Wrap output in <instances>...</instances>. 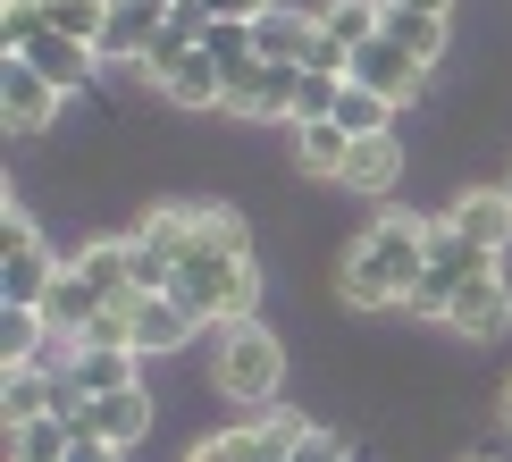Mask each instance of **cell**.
Here are the masks:
<instances>
[{"mask_svg":"<svg viewBox=\"0 0 512 462\" xmlns=\"http://www.w3.org/2000/svg\"><path fill=\"white\" fill-rule=\"evenodd\" d=\"M445 328H454L462 345H496V336L512 328V286H504V269H496V261H487L479 278H471V286L454 294V311H445Z\"/></svg>","mask_w":512,"mask_h":462,"instance_id":"8","label":"cell"},{"mask_svg":"<svg viewBox=\"0 0 512 462\" xmlns=\"http://www.w3.org/2000/svg\"><path fill=\"white\" fill-rule=\"evenodd\" d=\"M160 93L177 101V110H227V68H219L210 51H185V59H177V76H168Z\"/></svg>","mask_w":512,"mask_h":462,"instance_id":"21","label":"cell"},{"mask_svg":"<svg viewBox=\"0 0 512 462\" xmlns=\"http://www.w3.org/2000/svg\"><path fill=\"white\" fill-rule=\"evenodd\" d=\"M76 437H110V446H143L152 437V395L143 387H118V395H84V404H68Z\"/></svg>","mask_w":512,"mask_h":462,"instance_id":"9","label":"cell"},{"mask_svg":"<svg viewBox=\"0 0 512 462\" xmlns=\"http://www.w3.org/2000/svg\"><path fill=\"white\" fill-rule=\"evenodd\" d=\"M445 227H454L462 244H479V252H496V261H504V244H512V185H504V194H496V185L462 194L454 210H445Z\"/></svg>","mask_w":512,"mask_h":462,"instance_id":"12","label":"cell"},{"mask_svg":"<svg viewBox=\"0 0 512 462\" xmlns=\"http://www.w3.org/2000/svg\"><path fill=\"white\" fill-rule=\"evenodd\" d=\"M9 59H26V68H42L59 93H76V84L93 76V59H101V51H93V42H76V34H51V26H42L26 51H9Z\"/></svg>","mask_w":512,"mask_h":462,"instance_id":"17","label":"cell"},{"mask_svg":"<svg viewBox=\"0 0 512 462\" xmlns=\"http://www.w3.org/2000/svg\"><path fill=\"white\" fill-rule=\"evenodd\" d=\"M168 9H202V0H168Z\"/></svg>","mask_w":512,"mask_h":462,"instance_id":"37","label":"cell"},{"mask_svg":"<svg viewBox=\"0 0 512 462\" xmlns=\"http://www.w3.org/2000/svg\"><path fill=\"white\" fill-rule=\"evenodd\" d=\"M68 269L101 294V303H135V261H126V236H118V244H84Z\"/></svg>","mask_w":512,"mask_h":462,"instance_id":"22","label":"cell"},{"mask_svg":"<svg viewBox=\"0 0 512 462\" xmlns=\"http://www.w3.org/2000/svg\"><path fill=\"white\" fill-rule=\"evenodd\" d=\"M59 286V261H51V244L34 236V219L26 210H0V303H34L42 311V294Z\"/></svg>","mask_w":512,"mask_h":462,"instance_id":"5","label":"cell"},{"mask_svg":"<svg viewBox=\"0 0 512 462\" xmlns=\"http://www.w3.org/2000/svg\"><path fill=\"white\" fill-rule=\"evenodd\" d=\"M68 462H126V446H110V437H76Z\"/></svg>","mask_w":512,"mask_h":462,"instance_id":"33","label":"cell"},{"mask_svg":"<svg viewBox=\"0 0 512 462\" xmlns=\"http://www.w3.org/2000/svg\"><path fill=\"white\" fill-rule=\"evenodd\" d=\"M294 462H345V437H336V429H303Z\"/></svg>","mask_w":512,"mask_h":462,"instance_id":"31","label":"cell"},{"mask_svg":"<svg viewBox=\"0 0 512 462\" xmlns=\"http://www.w3.org/2000/svg\"><path fill=\"white\" fill-rule=\"evenodd\" d=\"M210 345V387L227 395V404H277V387H286V345L261 328V320H219L202 328Z\"/></svg>","mask_w":512,"mask_h":462,"instance_id":"3","label":"cell"},{"mask_svg":"<svg viewBox=\"0 0 512 462\" xmlns=\"http://www.w3.org/2000/svg\"><path fill=\"white\" fill-rule=\"evenodd\" d=\"M59 378H68V404H84V395H118V387H143V353L135 345H68Z\"/></svg>","mask_w":512,"mask_h":462,"instance_id":"7","label":"cell"},{"mask_svg":"<svg viewBox=\"0 0 512 462\" xmlns=\"http://www.w3.org/2000/svg\"><path fill=\"white\" fill-rule=\"evenodd\" d=\"M34 34H42V0H0V42H9V51H26Z\"/></svg>","mask_w":512,"mask_h":462,"instance_id":"30","label":"cell"},{"mask_svg":"<svg viewBox=\"0 0 512 462\" xmlns=\"http://www.w3.org/2000/svg\"><path fill=\"white\" fill-rule=\"evenodd\" d=\"M504 429H512V387H504Z\"/></svg>","mask_w":512,"mask_h":462,"instance_id":"36","label":"cell"},{"mask_svg":"<svg viewBox=\"0 0 512 462\" xmlns=\"http://www.w3.org/2000/svg\"><path fill=\"white\" fill-rule=\"evenodd\" d=\"M387 34H395L412 59H429V68L445 59V17H437V9H395V0H387Z\"/></svg>","mask_w":512,"mask_h":462,"instance_id":"27","label":"cell"},{"mask_svg":"<svg viewBox=\"0 0 512 462\" xmlns=\"http://www.w3.org/2000/svg\"><path fill=\"white\" fill-rule=\"evenodd\" d=\"M185 462H244V446H236V429H227V437H202Z\"/></svg>","mask_w":512,"mask_h":462,"instance_id":"32","label":"cell"},{"mask_svg":"<svg viewBox=\"0 0 512 462\" xmlns=\"http://www.w3.org/2000/svg\"><path fill=\"white\" fill-rule=\"evenodd\" d=\"M479 462H496V454H479Z\"/></svg>","mask_w":512,"mask_h":462,"instance_id":"38","label":"cell"},{"mask_svg":"<svg viewBox=\"0 0 512 462\" xmlns=\"http://www.w3.org/2000/svg\"><path fill=\"white\" fill-rule=\"evenodd\" d=\"M59 404H68V378H59V362L0 370V412H9V429H17V420H42V412H59Z\"/></svg>","mask_w":512,"mask_h":462,"instance_id":"14","label":"cell"},{"mask_svg":"<svg viewBox=\"0 0 512 462\" xmlns=\"http://www.w3.org/2000/svg\"><path fill=\"white\" fill-rule=\"evenodd\" d=\"M202 51L219 59V68H244V59H261V51H252V17H210Z\"/></svg>","mask_w":512,"mask_h":462,"instance_id":"29","label":"cell"},{"mask_svg":"<svg viewBox=\"0 0 512 462\" xmlns=\"http://www.w3.org/2000/svg\"><path fill=\"white\" fill-rule=\"evenodd\" d=\"M345 135H395V101L387 93H370V84H353L345 76V93H336V110H328Z\"/></svg>","mask_w":512,"mask_h":462,"instance_id":"26","label":"cell"},{"mask_svg":"<svg viewBox=\"0 0 512 462\" xmlns=\"http://www.w3.org/2000/svg\"><path fill=\"white\" fill-rule=\"evenodd\" d=\"M345 76H353V84H370V93H387L395 110H403V101L420 93V76H429V59H412L395 34H370V42L353 51V68H345Z\"/></svg>","mask_w":512,"mask_h":462,"instance_id":"10","label":"cell"},{"mask_svg":"<svg viewBox=\"0 0 512 462\" xmlns=\"http://www.w3.org/2000/svg\"><path fill=\"white\" fill-rule=\"evenodd\" d=\"M420 261H429V219H412V210H378L370 227H361V244L345 252V303L353 311H403V294H412Z\"/></svg>","mask_w":512,"mask_h":462,"instance_id":"2","label":"cell"},{"mask_svg":"<svg viewBox=\"0 0 512 462\" xmlns=\"http://www.w3.org/2000/svg\"><path fill=\"white\" fill-rule=\"evenodd\" d=\"M202 345V320L177 294H135V353H185Z\"/></svg>","mask_w":512,"mask_h":462,"instance_id":"13","label":"cell"},{"mask_svg":"<svg viewBox=\"0 0 512 462\" xmlns=\"http://www.w3.org/2000/svg\"><path fill=\"white\" fill-rule=\"evenodd\" d=\"M294 160H303V177H345V160H353V135H345V126H336V118H303V126H294Z\"/></svg>","mask_w":512,"mask_h":462,"instance_id":"20","label":"cell"},{"mask_svg":"<svg viewBox=\"0 0 512 462\" xmlns=\"http://www.w3.org/2000/svg\"><path fill=\"white\" fill-rule=\"evenodd\" d=\"M496 261V252H479V244H462L454 227H429V261H420V278H412V294H403V311H412V320H445V311H454V294L479 278V269Z\"/></svg>","mask_w":512,"mask_h":462,"instance_id":"4","label":"cell"},{"mask_svg":"<svg viewBox=\"0 0 512 462\" xmlns=\"http://www.w3.org/2000/svg\"><path fill=\"white\" fill-rule=\"evenodd\" d=\"M319 34L336 51H361L370 34H387V0H319Z\"/></svg>","mask_w":512,"mask_h":462,"instance_id":"23","label":"cell"},{"mask_svg":"<svg viewBox=\"0 0 512 462\" xmlns=\"http://www.w3.org/2000/svg\"><path fill=\"white\" fill-rule=\"evenodd\" d=\"M177 294L185 311H194L202 328L219 320H252V303H261V278H252V244H244V219L219 202H194V244H185L177 261Z\"/></svg>","mask_w":512,"mask_h":462,"instance_id":"1","label":"cell"},{"mask_svg":"<svg viewBox=\"0 0 512 462\" xmlns=\"http://www.w3.org/2000/svg\"><path fill=\"white\" fill-rule=\"evenodd\" d=\"M101 311H110V303H101V294L84 286L76 269H59V286L42 294V320H51V336H59V345H84V328H93Z\"/></svg>","mask_w":512,"mask_h":462,"instance_id":"18","label":"cell"},{"mask_svg":"<svg viewBox=\"0 0 512 462\" xmlns=\"http://www.w3.org/2000/svg\"><path fill=\"white\" fill-rule=\"evenodd\" d=\"M294 93H303V68H286V59H244V68H227V118H286L294 126Z\"/></svg>","mask_w":512,"mask_h":462,"instance_id":"6","label":"cell"},{"mask_svg":"<svg viewBox=\"0 0 512 462\" xmlns=\"http://www.w3.org/2000/svg\"><path fill=\"white\" fill-rule=\"evenodd\" d=\"M168 26V0H110V26H101V59H126L135 68L152 51V34Z\"/></svg>","mask_w":512,"mask_h":462,"instance_id":"15","label":"cell"},{"mask_svg":"<svg viewBox=\"0 0 512 462\" xmlns=\"http://www.w3.org/2000/svg\"><path fill=\"white\" fill-rule=\"evenodd\" d=\"M303 429H311L303 412H261L252 429H236V446H244V462H294V446H303Z\"/></svg>","mask_w":512,"mask_h":462,"instance_id":"25","label":"cell"},{"mask_svg":"<svg viewBox=\"0 0 512 462\" xmlns=\"http://www.w3.org/2000/svg\"><path fill=\"white\" fill-rule=\"evenodd\" d=\"M395 177H403V143L395 135H353V160H345V194H370V202H387L395 194Z\"/></svg>","mask_w":512,"mask_h":462,"instance_id":"16","label":"cell"},{"mask_svg":"<svg viewBox=\"0 0 512 462\" xmlns=\"http://www.w3.org/2000/svg\"><path fill=\"white\" fill-rule=\"evenodd\" d=\"M210 17H261V9H277V0H202Z\"/></svg>","mask_w":512,"mask_h":462,"instance_id":"34","label":"cell"},{"mask_svg":"<svg viewBox=\"0 0 512 462\" xmlns=\"http://www.w3.org/2000/svg\"><path fill=\"white\" fill-rule=\"evenodd\" d=\"M68 446H76L68 412H42V420H17L9 429V462H68Z\"/></svg>","mask_w":512,"mask_h":462,"instance_id":"24","label":"cell"},{"mask_svg":"<svg viewBox=\"0 0 512 462\" xmlns=\"http://www.w3.org/2000/svg\"><path fill=\"white\" fill-rule=\"evenodd\" d=\"M0 118H9V135H51L59 84L42 68H26V59H9V68H0Z\"/></svg>","mask_w":512,"mask_h":462,"instance_id":"11","label":"cell"},{"mask_svg":"<svg viewBox=\"0 0 512 462\" xmlns=\"http://www.w3.org/2000/svg\"><path fill=\"white\" fill-rule=\"evenodd\" d=\"M202 34H210V9H168V26L152 34V51H143L135 68L152 76V84H168V76H177V59H185V51H202Z\"/></svg>","mask_w":512,"mask_h":462,"instance_id":"19","label":"cell"},{"mask_svg":"<svg viewBox=\"0 0 512 462\" xmlns=\"http://www.w3.org/2000/svg\"><path fill=\"white\" fill-rule=\"evenodd\" d=\"M42 26L51 34H76L101 51V26H110V0H42Z\"/></svg>","mask_w":512,"mask_h":462,"instance_id":"28","label":"cell"},{"mask_svg":"<svg viewBox=\"0 0 512 462\" xmlns=\"http://www.w3.org/2000/svg\"><path fill=\"white\" fill-rule=\"evenodd\" d=\"M395 9H437V17H445V9H454V0H395Z\"/></svg>","mask_w":512,"mask_h":462,"instance_id":"35","label":"cell"}]
</instances>
